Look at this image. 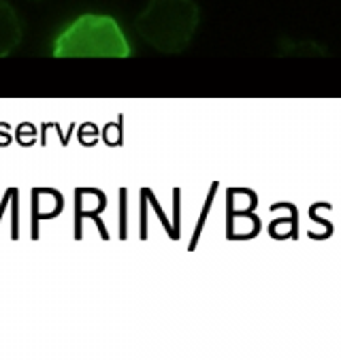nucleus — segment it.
<instances>
[{
	"label": "nucleus",
	"instance_id": "nucleus-3",
	"mask_svg": "<svg viewBox=\"0 0 341 360\" xmlns=\"http://www.w3.org/2000/svg\"><path fill=\"white\" fill-rule=\"evenodd\" d=\"M24 39V24L18 11L7 3L0 0V58L11 56Z\"/></svg>",
	"mask_w": 341,
	"mask_h": 360
},
{
	"label": "nucleus",
	"instance_id": "nucleus-1",
	"mask_svg": "<svg viewBox=\"0 0 341 360\" xmlns=\"http://www.w3.org/2000/svg\"><path fill=\"white\" fill-rule=\"evenodd\" d=\"M130 45L109 15L86 13L68 24L53 41V58H128Z\"/></svg>",
	"mask_w": 341,
	"mask_h": 360
},
{
	"label": "nucleus",
	"instance_id": "nucleus-2",
	"mask_svg": "<svg viewBox=\"0 0 341 360\" xmlns=\"http://www.w3.org/2000/svg\"><path fill=\"white\" fill-rule=\"evenodd\" d=\"M198 26V7L194 0H150L136 18V32L162 53L184 51Z\"/></svg>",
	"mask_w": 341,
	"mask_h": 360
}]
</instances>
